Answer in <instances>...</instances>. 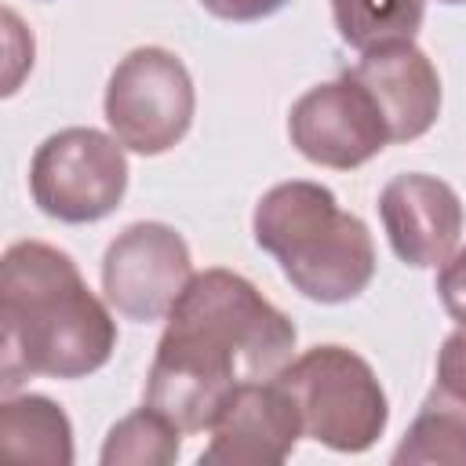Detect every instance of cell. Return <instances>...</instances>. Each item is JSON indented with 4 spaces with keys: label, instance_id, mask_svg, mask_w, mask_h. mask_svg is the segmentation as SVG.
<instances>
[{
    "label": "cell",
    "instance_id": "obj_5",
    "mask_svg": "<svg viewBox=\"0 0 466 466\" xmlns=\"http://www.w3.org/2000/svg\"><path fill=\"white\" fill-rule=\"evenodd\" d=\"M127 193V153L113 131L62 127L29 160L33 204L66 226L109 218Z\"/></svg>",
    "mask_w": 466,
    "mask_h": 466
},
{
    "label": "cell",
    "instance_id": "obj_18",
    "mask_svg": "<svg viewBox=\"0 0 466 466\" xmlns=\"http://www.w3.org/2000/svg\"><path fill=\"white\" fill-rule=\"evenodd\" d=\"M291 0H200V7L222 22H262Z\"/></svg>",
    "mask_w": 466,
    "mask_h": 466
},
{
    "label": "cell",
    "instance_id": "obj_13",
    "mask_svg": "<svg viewBox=\"0 0 466 466\" xmlns=\"http://www.w3.org/2000/svg\"><path fill=\"white\" fill-rule=\"evenodd\" d=\"M328 4L339 40L360 55L386 44L415 40L426 18V0H328Z\"/></svg>",
    "mask_w": 466,
    "mask_h": 466
},
{
    "label": "cell",
    "instance_id": "obj_7",
    "mask_svg": "<svg viewBox=\"0 0 466 466\" xmlns=\"http://www.w3.org/2000/svg\"><path fill=\"white\" fill-rule=\"evenodd\" d=\"M189 277V244L167 222H131L102 255V295L124 320L135 324L164 320Z\"/></svg>",
    "mask_w": 466,
    "mask_h": 466
},
{
    "label": "cell",
    "instance_id": "obj_16",
    "mask_svg": "<svg viewBox=\"0 0 466 466\" xmlns=\"http://www.w3.org/2000/svg\"><path fill=\"white\" fill-rule=\"evenodd\" d=\"M433 400L466 415V324H459L437 350V379L430 386Z\"/></svg>",
    "mask_w": 466,
    "mask_h": 466
},
{
    "label": "cell",
    "instance_id": "obj_9",
    "mask_svg": "<svg viewBox=\"0 0 466 466\" xmlns=\"http://www.w3.org/2000/svg\"><path fill=\"white\" fill-rule=\"evenodd\" d=\"M379 218L404 266L437 269L455 255L466 211L451 182L426 171H404L379 189Z\"/></svg>",
    "mask_w": 466,
    "mask_h": 466
},
{
    "label": "cell",
    "instance_id": "obj_15",
    "mask_svg": "<svg viewBox=\"0 0 466 466\" xmlns=\"http://www.w3.org/2000/svg\"><path fill=\"white\" fill-rule=\"evenodd\" d=\"M397 466H466V415L426 397L393 451Z\"/></svg>",
    "mask_w": 466,
    "mask_h": 466
},
{
    "label": "cell",
    "instance_id": "obj_4",
    "mask_svg": "<svg viewBox=\"0 0 466 466\" xmlns=\"http://www.w3.org/2000/svg\"><path fill=\"white\" fill-rule=\"evenodd\" d=\"M277 382L299 408L302 437L339 455H360L386 433V390L375 368L350 346H309L277 371Z\"/></svg>",
    "mask_w": 466,
    "mask_h": 466
},
{
    "label": "cell",
    "instance_id": "obj_10",
    "mask_svg": "<svg viewBox=\"0 0 466 466\" xmlns=\"http://www.w3.org/2000/svg\"><path fill=\"white\" fill-rule=\"evenodd\" d=\"M208 433L211 441L200 451L204 466H277L295 451L302 419L291 393L273 375L240 382Z\"/></svg>",
    "mask_w": 466,
    "mask_h": 466
},
{
    "label": "cell",
    "instance_id": "obj_19",
    "mask_svg": "<svg viewBox=\"0 0 466 466\" xmlns=\"http://www.w3.org/2000/svg\"><path fill=\"white\" fill-rule=\"evenodd\" d=\"M437 4H448V7H455V4H466V0H437Z\"/></svg>",
    "mask_w": 466,
    "mask_h": 466
},
{
    "label": "cell",
    "instance_id": "obj_6",
    "mask_svg": "<svg viewBox=\"0 0 466 466\" xmlns=\"http://www.w3.org/2000/svg\"><path fill=\"white\" fill-rule=\"evenodd\" d=\"M102 109L124 149L160 157L186 138L197 113V87L175 51L146 44L113 66Z\"/></svg>",
    "mask_w": 466,
    "mask_h": 466
},
{
    "label": "cell",
    "instance_id": "obj_1",
    "mask_svg": "<svg viewBox=\"0 0 466 466\" xmlns=\"http://www.w3.org/2000/svg\"><path fill=\"white\" fill-rule=\"evenodd\" d=\"M157 342L146 404L182 433H204L240 382L273 379L291 357L299 331L248 277L211 266L186 280Z\"/></svg>",
    "mask_w": 466,
    "mask_h": 466
},
{
    "label": "cell",
    "instance_id": "obj_14",
    "mask_svg": "<svg viewBox=\"0 0 466 466\" xmlns=\"http://www.w3.org/2000/svg\"><path fill=\"white\" fill-rule=\"evenodd\" d=\"M182 455V430L142 400L131 415L109 426L98 462L102 466H167Z\"/></svg>",
    "mask_w": 466,
    "mask_h": 466
},
{
    "label": "cell",
    "instance_id": "obj_17",
    "mask_svg": "<svg viewBox=\"0 0 466 466\" xmlns=\"http://www.w3.org/2000/svg\"><path fill=\"white\" fill-rule=\"evenodd\" d=\"M437 299L455 324H466V244L455 248L444 266H437Z\"/></svg>",
    "mask_w": 466,
    "mask_h": 466
},
{
    "label": "cell",
    "instance_id": "obj_12",
    "mask_svg": "<svg viewBox=\"0 0 466 466\" xmlns=\"http://www.w3.org/2000/svg\"><path fill=\"white\" fill-rule=\"evenodd\" d=\"M0 444L11 459L69 466L73 462V422L44 393H7L0 404Z\"/></svg>",
    "mask_w": 466,
    "mask_h": 466
},
{
    "label": "cell",
    "instance_id": "obj_2",
    "mask_svg": "<svg viewBox=\"0 0 466 466\" xmlns=\"http://www.w3.org/2000/svg\"><path fill=\"white\" fill-rule=\"evenodd\" d=\"M113 306L98 299L73 255L47 240H15L0 262V382L15 393L25 379H87L116 350Z\"/></svg>",
    "mask_w": 466,
    "mask_h": 466
},
{
    "label": "cell",
    "instance_id": "obj_3",
    "mask_svg": "<svg viewBox=\"0 0 466 466\" xmlns=\"http://www.w3.org/2000/svg\"><path fill=\"white\" fill-rule=\"evenodd\" d=\"M251 233L309 302H353L375 277V244L364 218L342 211L320 182L291 178L266 189L251 211Z\"/></svg>",
    "mask_w": 466,
    "mask_h": 466
},
{
    "label": "cell",
    "instance_id": "obj_8",
    "mask_svg": "<svg viewBox=\"0 0 466 466\" xmlns=\"http://www.w3.org/2000/svg\"><path fill=\"white\" fill-rule=\"evenodd\" d=\"M288 138L309 164L331 171H353L390 146L375 98L350 73L324 80L291 102Z\"/></svg>",
    "mask_w": 466,
    "mask_h": 466
},
{
    "label": "cell",
    "instance_id": "obj_11",
    "mask_svg": "<svg viewBox=\"0 0 466 466\" xmlns=\"http://www.w3.org/2000/svg\"><path fill=\"white\" fill-rule=\"evenodd\" d=\"M379 106L390 142L422 138L441 116V73L415 40L386 44L364 51L353 69H346Z\"/></svg>",
    "mask_w": 466,
    "mask_h": 466
}]
</instances>
